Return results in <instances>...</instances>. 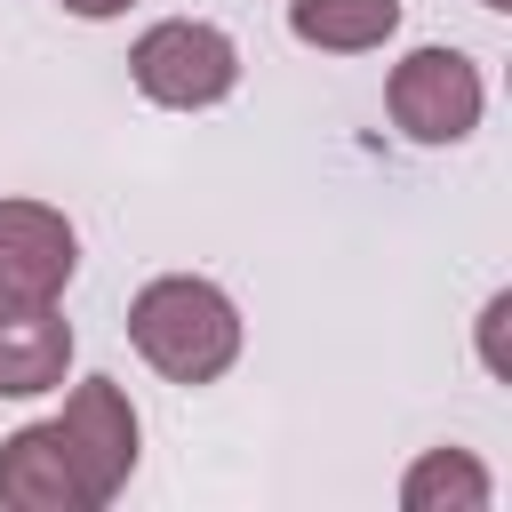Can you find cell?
<instances>
[{
    "label": "cell",
    "instance_id": "cell-1",
    "mask_svg": "<svg viewBox=\"0 0 512 512\" xmlns=\"http://www.w3.org/2000/svg\"><path fill=\"white\" fill-rule=\"evenodd\" d=\"M128 344L168 384H216L240 360V304L200 272H160L128 296Z\"/></svg>",
    "mask_w": 512,
    "mask_h": 512
},
{
    "label": "cell",
    "instance_id": "cell-2",
    "mask_svg": "<svg viewBox=\"0 0 512 512\" xmlns=\"http://www.w3.org/2000/svg\"><path fill=\"white\" fill-rule=\"evenodd\" d=\"M128 80L136 96L168 104V112H208L240 88V48L224 24H200V16H168L152 32H136L128 48Z\"/></svg>",
    "mask_w": 512,
    "mask_h": 512
},
{
    "label": "cell",
    "instance_id": "cell-3",
    "mask_svg": "<svg viewBox=\"0 0 512 512\" xmlns=\"http://www.w3.org/2000/svg\"><path fill=\"white\" fill-rule=\"evenodd\" d=\"M480 104H488V80L464 48H408L384 80V112L408 144H464L480 128Z\"/></svg>",
    "mask_w": 512,
    "mask_h": 512
},
{
    "label": "cell",
    "instance_id": "cell-4",
    "mask_svg": "<svg viewBox=\"0 0 512 512\" xmlns=\"http://www.w3.org/2000/svg\"><path fill=\"white\" fill-rule=\"evenodd\" d=\"M56 432H64V448H72V464H80V480H88V496L96 504H112L120 488H128V472H136V408H128V392L112 384V376H88V384H72V400L48 416Z\"/></svg>",
    "mask_w": 512,
    "mask_h": 512
},
{
    "label": "cell",
    "instance_id": "cell-5",
    "mask_svg": "<svg viewBox=\"0 0 512 512\" xmlns=\"http://www.w3.org/2000/svg\"><path fill=\"white\" fill-rule=\"evenodd\" d=\"M80 264V232L48 200H0V304H56Z\"/></svg>",
    "mask_w": 512,
    "mask_h": 512
},
{
    "label": "cell",
    "instance_id": "cell-6",
    "mask_svg": "<svg viewBox=\"0 0 512 512\" xmlns=\"http://www.w3.org/2000/svg\"><path fill=\"white\" fill-rule=\"evenodd\" d=\"M0 504L8 512H96L56 424H24V432L0 440Z\"/></svg>",
    "mask_w": 512,
    "mask_h": 512
},
{
    "label": "cell",
    "instance_id": "cell-7",
    "mask_svg": "<svg viewBox=\"0 0 512 512\" xmlns=\"http://www.w3.org/2000/svg\"><path fill=\"white\" fill-rule=\"evenodd\" d=\"M72 368V328L56 304H0V400H40Z\"/></svg>",
    "mask_w": 512,
    "mask_h": 512
},
{
    "label": "cell",
    "instance_id": "cell-8",
    "mask_svg": "<svg viewBox=\"0 0 512 512\" xmlns=\"http://www.w3.org/2000/svg\"><path fill=\"white\" fill-rule=\"evenodd\" d=\"M288 32L320 56H368L400 32V0H288Z\"/></svg>",
    "mask_w": 512,
    "mask_h": 512
},
{
    "label": "cell",
    "instance_id": "cell-9",
    "mask_svg": "<svg viewBox=\"0 0 512 512\" xmlns=\"http://www.w3.org/2000/svg\"><path fill=\"white\" fill-rule=\"evenodd\" d=\"M496 480L472 448H424L408 472H400V504L408 512H488Z\"/></svg>",
    "mask_w": 512,
    "mask_h": 512
},
{
    "label": "cell",
    "instance_id": "cell-10",
    "mask_svg": "<svg viewBox=\"0 0 512 512\" xmlns=\"http://www.w3.org/2000/svg\"><path fill=\"white\" fill-rule=\"evenodd\" d=\"M504 320H512V296L496 288V296H488V312H480V360H488L496 376H504Z\"/></svg>",
    "mask_w": 512,
    "mask_h": 512
},
{
    "label": "cell",
    "instance_id": "cell-11",
    "mask_svg": "<svg viewBox=\"0 0 512 512\" xmlns=\"http://www.w3.org/2000/svg\"><path fill=\"white\" fill-rule=\"evenodd\" d=\"M72 16H88V24H104V16H120V8H136V0H64Z\"/></svg>",
    "mask_w": 512,
    "mask_h": 512
},
{
    "label": "cell",
    "instance_id": "cell-12",
    "mask_svg": "<svg viewBox=\"0 0 512 512\" xmlns=\"http://www.w3.org/2000/svg\"><path fill=\"white\" fill-rule=\"evenodd\" d=\"M480 8H512V0H480Z\"/></svg>",
    "mask_w": 512,
    "mask_h": 512
}]
</instances>
